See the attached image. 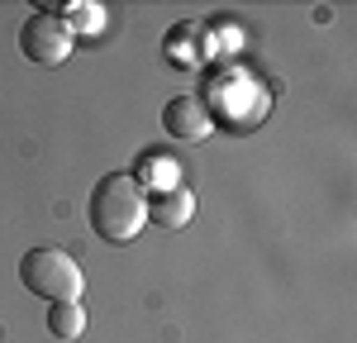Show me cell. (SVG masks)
Here are the masks:
<instances>
[{
    "label": "cell",
    "instance_id": "cell-2",
    "mask_svg": "<svg viewBox=\"0 0 357 343\" xmlns=\"http://www.w3.org/2000/svg\"><path fill=\"white\" fill-rule=\"evenodd\" d=\"M20 282L24 291H33L38 300L48 305H62V300H82L86 277H82V262L62 248H29L20 257Z\"/></svg>",
    "mask_w": 357,
    "mask_h": 343
},
{
    "label": "cell",
    "instance_id": "cell-1",
    "mask_svg": "<svg viewBox=\"0 0 357 343\" xmlns=\"http://www.w3.org/2000/svg\"><path fill=\"white\" fill-rule=\"evenodd\" d=\"M86 220H91V234L100 243H134L143 224H148V191L134 172H105L96 186H91V200H86Z\"/></svg>",
    "mask_w": 357,
    "mask_h": 343
},
{
    "label": "cell",
    "instance_id": "cell-4",
    "mask_svg": "<svg viewBox=\"0 0 357 343\" xmlns=\"http://www.w3.org/2000/svg\"><path fill=\"white\" fill-rule=\"evenodd\" d=\"M162 129L181 143L205 139V134H210V110H205V100H200V96H176V100H167Z\"/></svg>",
    "mask_w": 357,
    "mask_h": 343
},
{
    "label": "cell",
    "instance_id": "cell-7",
    "mask_svg": "<svg viewBox=\"0 0 357 343\" xmlns=\"http://www.w3.org/2000/svg\"><path fill=\"white\" fill-rule=\"evenodd\" d=\"M148 167H153V176H148V181L158 186V196H162V191H176V186H181V181H176V176H181V167H176V162H158V158H153Z\"/></svg>",
    "mask_w": 357,
    "mask_h": 343
},
{
    "label": "cell",
    "instance_id": "cell-8",
    "mask_svg": "<svg viewBox=\"0 0 357 343\" xmlns=\"http://www.w3.org/2000/svg\"><path fill=\"white\" fill-rule=\"evenodd\" d=\"M72 15H77V20L67 29H82V33H100V24H105V10H100V5H77Z\"/></svg>",
    "mask_w": 357,
    "mask_h": 343
},
{
    "label": "cell",
    "instance_id": "cell-5",
    "mask_svg": "<svg viewBox=\"0 0 357 343\" xmlns=\"http://www.w3.org/2000/svg\"><path fill=\"white\" fill-rule=\"evenodd\" d=\"M195 215V196L186 186H176V191H162V196L148 200V224L158 229H186Z\"/></svg>",
    "mask_w": 357,
    "mask_h": 343
},
{
    "label": "cell",
    "instance_id": "cell-6",
    "mask_svg": "<svg viewBox=\"0 0 357 343\" xmlns=\"http://www.w3.org/2000/svg\"><path fill=\"white\" fill-rule=\"evenodd\" d=\"M82 329H86L82 300H62V305H48V334H53V339L72 343V339H82Z\"/></svg>",
    "mask_w": 357,
    "mask_h": 343
},
{
    "label": "cell",
    "instance_id": "cell-3",
    "mask_svg": "<svg viewBox=\"0 0 357 343\" xmlns=\"http://www.w3.org/2000/svg\"><path fill=\"white\" fill-rule=\"evenodd\" d=\"M20 53H24L33 67H57V62H67V57H72V29H67V20H57L48 10L29 15L24 24H20Z\"/></svg>",
    "mask_w": 357,
    "mask_h": 343
}]
</instances>
